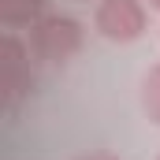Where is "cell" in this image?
<instances>
[{
    "instance_id": "obj_1",
    "label": "cell",
    "mask_w": 160,
    "mask_h": 160,
    "mask_svg": "<svg viewBox=\"0 0 160 160\" xmlns=\"http://www.w3.org/2000/svg\"><path fill=\"white\" fill-rule=\"evenodd\" d=\"M26 41H30V52L38 63H48V67H67L86 45V30L75 15H63V11H48L41 15L38 22L26 30Z\"/></svg>"
},
{
    "instance_id": "obj_2",
    "label": "cell",
    "mask_w": 160,
    "mask_h": 160,
    "mask_svg": "<svg viewBox=\"0 0 160 160\" xmlns=\"http://www.w3.org/2000/svg\"><path fill=\"white\" fill-rule=\"evenodd\" d=\"M89 22L97 38L112 45H134L149 30V4L145 0H97Z\"/></svg>"
},
{
    "instance_id": "obj_3",
    "label": "cell",
    "mask_w": 160,
    "mask_h": 160,
    "mask_svg": "<svg viewBox=\"0 0 160 160\" xmlns=\"http://www.w3.org/2000/svg\"><path fill=\"white\" fill-rule=\"evenodd\" d=\"M34 93V52L30 41L19 30H4V101L8 112H15Z\"/></svg>"
},
{
    "instance_id": "obj_4",
    "label": "cell",
    "mask_w": 160,
    "mask_h": 160,
    "mask_svg": "<svg viewBox=\"0 0 160 160\" xmlns=\"http://www.w3.org/2000/svg\"><path fill=\"white\" fill-rule=\"evenodd\" d=\"M41 15H48V0H0V22H4V30L26 34Z\"/></svg>"
},
{
    "instance_id": "obj_5",
    "label": "cell",
    "mask_w": 160,
    "mask_h": 160,
    "mask_svg": "<svg viewBox=\"0 0 160 160\" xmlns=\"http://www.w3.org/2000/svg\"><path fill=\"white\" fill-rule=\"evenodd\" d=\"M138 97H142V112H145V119L160 127V63H153V67L142 75Z\"/></svg>"
},
{
    "instance_id": "obj_6",
    "label": "cell",
    "mask_w": 160,
    "mask_h": 160,
    "mask_svg": "<svg viewBox=\"0 0 160 160\" xmlns=\"http://www.w3.org/2000/svg\"><path fill=\"white\" fill-rule=\"evenodd\" d=\"M75 160H123L119 153H108V149H93V153H82V157H75Z\"/></svg>"
},
{
    "instance_id": "obj_7",
    "label": "cell",
    "mask_w": 160,
    "mask_h": 160,
    "mask_svg": "<svg viewBox=\"0 0 160 160\" xmlns=\"http://www.w3.org/2000/svg\"><path fill=\"white\" fill-rule=\"evenodd\" d=\"M149 4V11H160V0H145Z\"/></svg>"
},
{
    "instance_id": "obj_8",
    "label": "cell",
    "mask_w": 160,
    "mask_h": 160,
    "mask_svg": "<svg viewBox=\"0 0 160 160\" xmlns=\"http://www.w3.org/2000/svg\"><path fill=\"white\" fill-rule=\"evenodd\" d=\"M157 160H160V157H157Z\"/></svg>"
}]
</instances>
